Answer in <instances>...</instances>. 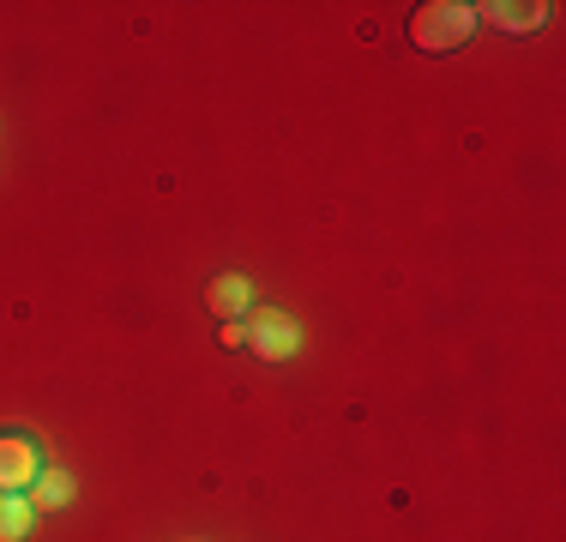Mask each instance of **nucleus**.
<instances>
[{
	"label": "nucleus",
	"mask_w": 566,
	"mask_h": 542,
	"mask_svg": "<svg viewBox=\"0 0 566 542\" xmlns=\"http://www.w3.org/2000/svg\"><path fill=\"white\" fill-rule=\"evenodd\" d=\"M66 500H73V477H66V470H36L31 507H66Z\"/></svg>",
	"instance_id": "nucleus-7"
},
{
	"label": "nucleus",
	"mask_w": 566,
	"mask_h": 542,
	"mask_svg": "<svg viewBox=\"0 0 566 542\" xmlns=\"http://www.w3.org/2000/svg\"><path fill=\"white\" fill-rule=\"evenodd\" d=\"M476 19H489V24H501V31H536V24L548 19V7H476Z\"/></svg>",
	"instance_id": "nucleus-6"
},
{
	"label": "nucleus",
	"mask_w": 566,
	"mask_h": 542,
	"mask_svg": "<svg viewBox=\"0 0 566 542\" xmlns=\"http://www.w3.org/2000/svg\"><path fill=\"white\" fill-rule=\"evenodd\" d=\"M36 524V507L24 494H0V542H24Z\"/></svg>",
	"instance_id": "nucleus-5"
},
{
	"label": "nucleus",
	"mask_w": 566,
	"mask_h": 542,
	"mask_svg": "<svg viewBox=\"0 0 566 542\" xmlns=\"http://www.w3.org/2000/svg\"><path fill=\"white\" fill-rule=\"evenodd\" d=\"M206 302H211V314H223L229 325H235L241 314H248L253 290H248V278H218V283H211V295H206Z\"/></svg>",
	"instance_id": "nucleus-4"
},
{
	"label": "nucleus",
	"mask_w": 566,
	"mask_h": 542,
	"mask_svg": "<svg viewBox=\"0 0 566 542\" xmlns=\"http://www.w3.org/2000/svg\"><path fill=\"white\" fill-rule=\"evenodd\" d=\"M470 31H476V7H464V0H428V7L410 12V43L422 54L458 49Z\"/></svg>",
	"instance_id": "nucleus-1"
},
{
	"label": "nucleus",
	"mask_w": 566,
	"mask_h": 542,
	"mask_svg": "<svg viewBox=\"0 0 566 542\" xmlns=\"http://www.w3.org/2000/svg\"><path fill=\"white\" fill-rule=\"evenodd\" d=\"M43 458H36L31 434H0V494H19L24 482H36Z\"/></svg>",
	"instance_id": "nucleus-3"
},
{
	"label": "nucleus",
	"mask_w": 566,
	"mask_h": 542,
	"mask_svg": "<svg viewBox=\"0 0 566 542\" xmlns=\"http://www.w3.org/2000/svg\"><path fill=\"white\" fill-rule=\"evenodd\" d=\"M241 344H248L253 356H265V362H283V356H295L302 332H295L290 314H277V308H248V332H241Z\"/></svg>",
	"instance_id": "nucleus-2"
}]
</instances>
